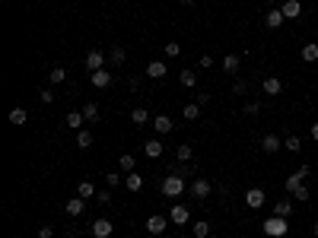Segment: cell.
Returning <instances> with one entry per match:
<instances>
[{
    "instance_id": "43",
    "label": "cell",
    "mask_w": 318,
    "mask_h": 238,
    "mask_svg": "<svg viewBox=\"0 0 318 238\" xmlns=\"http://www.w3.org/2000/svg\"><path fill=\"white\" fill-rule=\"evenodd\" d=\"M96 200H99V203H112V194H108V190H99Z\"/></svg>"
},
{
    "instance_id": "31",
    "label": "cell",
    "mask_w": 318,
    "mask_h": 238,
    "mask_svg": "<svg viewBox=\"0 0 318 238\" xmlns=\"http://www.w3.org/2000/svg\"><path fill=\"white\" fill-rule=\"evenodd\" d=\"M77 146L80 149H89L92 146V133L89 131H77Z\"/></svg>"
},
{
    "instance_id": "37",
    "label": "cell",
    "mask_w": 318,
    "mask_h": 238,
    "mask_svg": "<svg viewBox=\"0 0 318 238\" xmlns=\"http://www.w3.org/2000/svg\"><path fill=\"white\" fill-rule=\"evenodd\" d=\"M245 114L248 118H258L261 114V102H245Z\"/></svg>"
},
{
    "instance_id": "6",
    "label": "cell",
    "mask_w": 318,
    "mask_h": 238,
    "mask_svg": "<svg viewBox=\"0 0 318 238\" xmlns=\"http://www.w3.org/2000/svg\"><path fill=\"white\" fill-rule=\"evenodd\" d=\"M280 149H283V140L277 137V133H267V137H261V153L274 156V153H280Z\"/></svg>"
},
{
    "instance_id": "11",
    "label": "cell",
    "mask_w": 318,
    "mask_h": 238,
    "mask_svg": "<svg viewBox=\"0 0 318 238\" xmlns=\"http://www.w3.org/2000/svg\"><path fill=\"white\" fill-rule=\"evenodd\" d=\"M188 219H191V213H188V207H181V203H175V207H172V213H169V222H172V226H185Z\"/></svg>"
},
{
    "instance_id": "28",
    "label": "cell",
    "mask_w": 318,
    "mask_h": 238,
    "mask_svg": "<svg viewBox=\"0 0 318 238\" xmlns=\"http://www.w3.org/2000/svg\"><path fill=\"white\" fill-rule=\"evenodd\" d=\"M302 60H306V64H315L318 60V45H302Z\"/></svg>"
},
{
    "instance_id": "41",
    "label": "cell",
    "mask_w": 318,
    "mask_h": 238,
    "mask_svg": "<svg viewBox=\"0 0 318 238\" xmlns=\"http://www.w3.org/2000/svg\"><path fill=\"white\" fill-rule=\"evenodd\" d=\"M38 238H54V229L45 222V226H38Z\"/></svg>"
},
{
    "instance_id": "44",
    "label": "cell",
    "mask_w": 318,
    "mask_h": 238,
    "mask_svg": "<svg viewBox=\"0 0 318 238\" xmlns=\"http://www.w3.org/2000/svg\"><path fill=\"white\" fill-rule=\"evenodd\" d=\"M245 89H248V86H245V83H242V79H235V86H232V92H235V95H242V92H245Z\"/></svg>"
},
{
    "instance_id": "9",
    "label": "cell",
    "mask_w": 318,
    "mask_h": 238,
    "mask_svg": "<svg viewBox=\"0 0 318 238\" xmlns=\"http://www.w3.org/2000/svg\"><path fill=\"white\" fill-rule=\"evenodd\" d=\"M89 83L96 86V89H108V86H112V70H92Z\"/></svg>"
},
{
    "instance_id": "25",
    "label": "cell",
    "mask_w": 318,
    "mask_h": 238,
    "mask_svg": "<svg viewBox=\"0 0 318 238\" xmlns=\"http://www.w3.org/2000/svg\"><path fill=\"white\" fill-rule=\"evenodd\" d=\"M83 111H70L67 114V127H70V131H83Z\"/></svg>"
},
{
    "instance_id": "14",
    "label": "cell",
    "mask_w": 318,
    "mask_h": 238,
    "mask_svg": "<svg viewBox=\"0 0 318 238\" xmlns=\"http://www.w3.org/2000/svg\"><path fill=\"white\" fill-rule=\"evenodd\" d=\"M280 10H283V16H287V19H296L302 13V3H299V0H280Z\"/></svg>"
},
{
    "instance_id": "7",
    "label": "cell",
    "mask_w": 318,
    "mask_h": 238,
    "mask_svg": "<svg viewBox=\"0 0 318 238\" xmlns=\"http://www.w3.org/2000/svg\"><path fill=\"white\" fill-rule=\"evenodd\" d=\"M283 23H287L283 10H280V6H270V10H267V16H264V26H267V29H280Z\"/></svg>"
},
{
    "instance_id": "45",
    "label": "cell",
    "mask_w": 318,
    "mask_h": 238,
    "mask_svg": "<svg viewBox=\"0 0 318 238\" xmlns=\"http://www.w3.org/2000/svg\"><path fill=\"white\" fill-rule=\"evenodd\" d=\"M201 67H204V70H207V67H213V57H210V54H204V57H201Z\"/></svg>"
},
{
    "instance_id": "26",
    "label": "cell",
    "mask_w": 318,
    "mask_h": 238,
    "mask_svg": "<svg viewBox=\"0 0 318 238\" xmlns=\"http://www.w3.org/2000/svg\"><path fill=\"white\" fill-rule=\"evenodd\" d=\"M26 121H29V114H26V108H13V111H10V124H13V127H23Z\"/></svg>"
},
{
    "instance_id": "15",
    "label": "cell",
    "mask_w": 318,
    "mask_h": 238,
    "mask_svg": "<svg viewBox=\"0 0 318 238\" xmlns=\"http://www.w3.org/2000/svg\"><path fill=\"white\" fill-rule=\"evenodd\" d=\"M124 60H127V51L121 45H112V48H108V64H112V67H121Z\"/></svg>"
},
{
    "instance_id": "38",
    "label": "cell",
    "mask_w": 318,
    "mask_h": 238,
    "mask_svg": "<svg viewBox=\"0 0 318 238\" xmlns=\"http://www.w3.org/2000/svg\"><path fill=\"white\" fill-rule=\"evenodd\" d=\"M121 168H124V172H134V156H131V153L121 156Z\"/></svg>"
},
{
    "instance_id": "20",
    "label": "cell",
    "mask_w": 318,
    "mask_h": 238,
    "mask_svg": "<svg viewBox=\"0 0 318 238\" xmlns=\"http://www.w3.org/2000/svg\"><path fill=\"white\" fill-rule=\"evenodd\" d=\"M153 127H156V133H172V118H169V114H156V118H153Z\"/></svg>"
},
{
    "instance_id": "2",
    "label": "cell",
    "mask_w": 318,
    "mask_h": 238,
    "mask_svg": "<svg viewBox=\"0 0 318 238\" xmlns=\"http://www.w3.org/2000/svg\"><path fill=\"white\" fill-rule=\"evenodd\" d=\"M181 194H185V178H181L178 172L166 175V178H162V197H181Z\"/></svg>"
},
{
    "instance_id": "10",
    "label": "cell",
    "mask_w": 318,
    "mask_h": 238,
    "mask_svg": "<svg viewBox=\"0 0 318 238\" xmlns=\"http://www.w3.org/2000/svg\"><path fill=\"white\" fill-rule=\"evenodd\" d=\"M64 210H67V216H70V219H77V216H83L86 200H83V197H70V200L64 203Z\"/></svg>"
},
{
    "instance_id": "33",
    "label": "cell",
    "mask_w": 318,
    "mask_h": 238,
    "mask_svg": "<svg viewBox=\"0 0 318 238\" xmlns=\"http://www.w3.org/2000/svg\"><path fill=\"white\" fill-rule=\"evenodd\" d=\"M191 235H194V238H207V235H210V222H194Z\"/></svg>"
},
{
    "instance_id": "27",
    "label": "cell",
    "mask_w": 318,
    "mask_h": 238,
    "mask_svg": "<svg viewBox=\"0 0 318 238\" xmlns=\"http://www.w3.org/2000/svg\"><path fill=\"white\" fill-rule=\"evenodd\" d=\"M175 156H178V162H191V156H194V146H191V143H181V146L175 149Z\"/></svg>"
},
{
    "instance_id": "13",
    "label": "cell",
    "mask_w": 318,
    "mask_h": 238,
    "mask_svg": "<svg viewBox=\"0 0 318 238\" xmlns=\"http://www.w3.org/2000/svg\"><path fill=\"white\" fill-rule=\"evenodd\" d=\"M191 197H198V200L210 197V181H207V178H194V185H191Z\"/></svg>"
},
{
    "instance_id": "17",
    "label": "cell",
    "mask_w": 318,
    "mask_h": 238,
    "mask_svg": "<svg viewBox=\"0 0 318 238\" xmlns=\"http://www.w3.org/2000/svg\"><path fill=\"white\" fill-rule=\"evenodd\" d=\"M261 89H264V95H280V92H283V83H280L277 77H264Z\"/></svg>"
},
{
    "instance_id": "18",
    "label": "cell",
    "mask_w": 318,
    "mask_h": 238,
    "mask_svg": "<svg viewBox=\"0 0 318 238\" xmlns=\"http://www.w3.org/2000/svg\"><path fill=\"white\" fill-rule=\"evenodd\" d=\"M131 124L134 127H144V124H153V118L146 114V108H134V111H131Z\"/></svg>"
},
{
    "instance_id": "42",
    "label": "cell",
    "mask_w": 318,
    "mask_h": 238,
    "mask_svg": "<svg viewBox=\"0 0 318 238\" xmlns=\"http://www.w3.org/2000/svg\"><path fill=\"white\" fill-rule=\"evenodd\" d=\"M293 197H296V200H309V197H312V194H309V187H306V185H302V187H299V190H296V194H293Z\"/></svg>"
},
{
    "instance_id": "3",
    "label": "cell",
    "mask_w": 318,
    "mask_h": 238,
    "mask_svg": "<svg viewBox=\"0 0 318 238\" xmlns=\"http://www.w3.org/2000/svg\"><path fill=\"white\" fill-rule=\"evenodd\" d=\"M309 172H312V168H309V165H299V168H296L293 175H289V178H287V190H289V194H296V190L302 187V181L309 178Z\"/></svg>"
},
{
    "instance_id": "16",
    "label": "cell",
    "mask_w": 318,
    "mask_h": 238,
    "mask_svg": "<svg viewBox=\"0 0 318 238\" xmlns=\"http://www.w3.org/2000/svg\"><path fill=\"white\" fill-rule=\"evenodd\" d=\"M166 73H169L166 60H153V64H146V77H150V79H162Z\"/></svg>"
},
{
    "instance_id": "23",
    "label": "cell",
    "mask_w": 318,
    "mask_h": 238,
    "mask_svg": "<svg viewBox=\"0 0 318 238\" xmlns=\"http://www.w3.org/2000/svg\"><path fill=\"white\" fill-rule=\"evenodd\" d=\"M289 213H293V200H287V197H283V200L274 203V216H283V219H287Z\"/></svg>"
},
{
    "instance_id": "22",
    "label": "cell",
    "mask_w": 318,
    "mask_h": 238,
    "mask_svg": "<svg viewBox=\"0 0 318 238\" xmlns=\"http://www.w3.org/2000/svg\"><path fill=\"white\" fill-rule=\"evenodd\" d=\"M162 149H166V146H162V140H146V143H144V153L150 156V159H159Z\"/></svg>"
},
{
    "instance_id": "24",
    "label": "cell",
    "mask_w": 318,
    "mask_h": 238,
    "mask_svg": "<svg viewBox=\"0 0 318 238\" xmlns=\"http://www.w3.org/2000/svg\"><path fill=\"white\" fill-rule=\"evenodd\" d=\"M239 64H242L239 54H226V57H223V70L226 73H239Z\"/></svg>"
},
{
    "instance_id": "48",
    "label": "cell",
    "mask_w": 318,
    "mask_h": 238,
    "mask_svg": "<svg viewBox=\"0 0 318 238\" xmlns=\"http://www.w3.org/2000/svg\"><path fill=\"white\" fill-rule=\"evenodd\" d=\"M315 238H318V222H315Z\"/></svg>"
},
{
    "instance_id": "39",
    "label": "cell",
    "mask_w": 318,
    "mask_h": 238,
    "mask_svg": "<svg viewBox=\"0 0 318 238\" xmlns=\"http://www.w3.org/2000/svg\"><path fill=\"white\" fill-rule=\"evenodd\" d=\"M105 181H108V187H118L121 185V175L118 172H105Z\"/></svg>"
},
{
    "instance_id": "35",
    "label": "cell",
    "mask_w": 318,
    "mask_h": 238,
    "mask_svg": "<svg viewBox=\"0 0 318 238\" xmlns=\"http://www.w3.org/2000/svg\"><path fill=\"white\" fill-rule=\"evenodd\" d=\"M48 77H51V83H64V79H67V70H64V67H51Z\"/></svg>"
},
{
    "instance_id": "40",
    "label": "cell",
    "mask_w": 318,
    "mask_h": 238,
    "mask_svg": "<svg viewBox=\"0 0 318 238\" xmlns=\"http://www.w3.org/2000/svg\"><path fill=\"white\" fill-rule=\"evenodd\" d=\"M38 99H42L45 105H51V102H54V89H45V86H42V92H38Z\"/></svg>"
},
{
    "instance_id": "30",
    "label": "cell",
    "mask_w": 318,
    "mask_h": 238,
    "mask_svg": "<svg viewBox=\"0 0 318 238\" xmlns=\"http://www.w3.org/2000/svg\"><path fill=\"white\" fill-rule=\"evenodd\" d=\"M181 114H185V121H198L201 118V105H198V102H191V105H185V111H181Z\"/></svg>"
},
{
    "instance_id": "34",
    "label": "cell",
    "mask_w": 318,
    "mask_h": 238,
    "mask_svg": "<svg viewBox=\"0 0 318 238\" xmlns=\"http://www.w3.org/2000/svg\"><path fill=\"white\" fill-rule=\"evenodd\" d=\"M283 149H287V153H299V149H302V140L299 137H287V140H283Z\"/></svg>"
},
{
    "instance_id": "1",
    "label": "cell",
    "mask_w": 318,
    "mask_h": 238,
    "mask_svg": "<svg viewBox=\"0 0 318 238\" xmlns=\"http://www.w3.org/2000/svg\"><path fill=\"white\" fill-rule=\"evenodd\" d=\"M261 232H264L267 238H283L289 232V222L283 219V216H270V219L261 222Z\"/></svg>"
},
{
    "instance_id": "36",
    "label": "cell",
    "mask_w": 318,
    "mask_h": 238,
    "mask_svg": "<svg viewBox=\"0 0 318 238\" xmlns=\"http://www.w3.org/2000/svg\"><path fill=\"white\" fill-rule=\"evenodd\" d=\"M162 54H166V57H178V54H181V45L178 42H169L166 48H162Z\"/></svg>"
},
{
    "instance_id": "8",
    "label": "cell",
    "mask_w": 318,
    "mask_h": 238,
    "mask_svg": "<svg viewBox=\"0 0 318 238\" xmlns=\"http://www.w3.org/2000/svg\"><path fill=\"white\" fill-rule=\"evenodd\" d=\"M169 229V216H150L146 219V232L150 235H162Z\"/></svg>"
},
{
    "instance_id": "19",
    "label": "cell",
    "mask_w": 318,
    "mask_h": 238,
    "mask_svg": "<svg viewBox=\"0 0 318 238\" xmlns=\"http://www.w3.org/2000/svg\"><path fill=\"white\" fill-rule=\"evenodd\" d=\"M124 187L131 190V194H137V190L144 187V175H137V172H127V178H124Z\"/></svg>"
},
{
    "instance_id": "49",
    "label": "cell",
    "mask_w": 318,
    "mask_h": 238,
    "mask_svg": "<svg viewBox=\"0 0 318 238\" xmlns=\"http://www.w3.org/2000/svg\"><path fill=\"white\" fill-rule=\"evenodd\" d=\"M181 238H194V235H181Z\"/></svg>"
},
{
    "instance_id": "32",
    "label": "cell",
    "mask_w": 318,
    "mask_h": 238,
    "mask_svg": "<svg viewBox=\"0 0 318 238\" xmlns=\"http://www.w3.org/2000/svg\"><path fill=\"white\" fill-rule=\"evenodd\" d=\"M181 86H188V89H191V86H198V73H194V70H181Z\"/></svg>"
},
{
    "instance_id": "4",
    "label": "cell",
    "mask_w": 318,
    "mask_h": 238,
    "mask_svg": "<svg viewBox=\"0 0 318 238\" xmlns=\"http://www.w3.org/2000/svg\"><path fill=\"white\" fill-rule=\"evenodd\" d=\"M105 60H108V54L105 51H99V48H92L89 54H86V70H105Z\"/></svg>"
},
{
    "instance_id": "29",
    "label": "cell",
    "mask_w": 318,
    "mask_h": 238,
    "mask_svg": "<svg viewBox=\"0 0 318 238\" xmlns=\"http://www.w3.org/2000/svg\"><path fill=\"white\" fill-rule=\"evenodd\" d=\"M80 111H83V118H86V121H99V108H96V102H86V105L80 108Z\"/></svg>"
},
{
    "instance_id": "5",
    "label": "cell",
    "mask_w": 318,
    "mask_h": 238,
    "mask_svg": "<svg viewBox=\"0 0 318 238\" xmlns=\"http://www.w3.org/2000/svg\"><path fill=\"white\" fill-rule=\"evenodd\" d=\"M245 203H248V210H261L267 203V194L261 187H248L245 190Z\"/></svg>"
},
{
    "instance_id": "47",
    "label": "cell",
    "mask_w": 318,
    "mask_h": 238,
    "mask_svg": "<svg viewBox=\"0 0 318 238\" xmlns=\"http://www.w3.org/2000/svg\"><path fill=\"white\" fill-rule=\"evenodd\" d=\"M181 3H188V6H191V3H198V0H181Z\"/></svg>"
},
{
    "instance_id": "12",
    "label": "cell",
    "mask_w": 318,
    "mask_h": 238,
    "mask_svg": "<svg viewBox=\"0 0 318 238\" xmlns=\"http://www.w3.org/2000/svg\"><path fill=\"white\" fill-rule=\"evenodd\" d=\"M112 222H108V219H96V222H92V226H89V232H92V238H112Z\"/></svg>"
},
{
    "instance_id": "21",
    "label": "cell",
    "mask_w": 318,
    "mask_h": 238,
    "mask_svg": "<svg viewBox=\"0 0 318 238\" xmlns=\"http://www.w3.org/2000/svg\"><path fill=\"white\" fill-rule=\"evenodd\" d=\"M96 194H99V190H96L92 181H80V185H77V197H83V200H92Z\"/></svg>"
},
{
    "instance_id": "46",
    "label": "cell",
    "mask_w": 318,
    "mask_h": 238,
    "mask_svg": "<svg viewBox=\"0 0 318 238\" xmlns=\"http://www.w3.org/2000/svg\"><path fill=\"white\" fill-rule=\"evenodd\" d=\"M312 140H318V121L312 124Z\"/></svg>"
}]
</instances>
